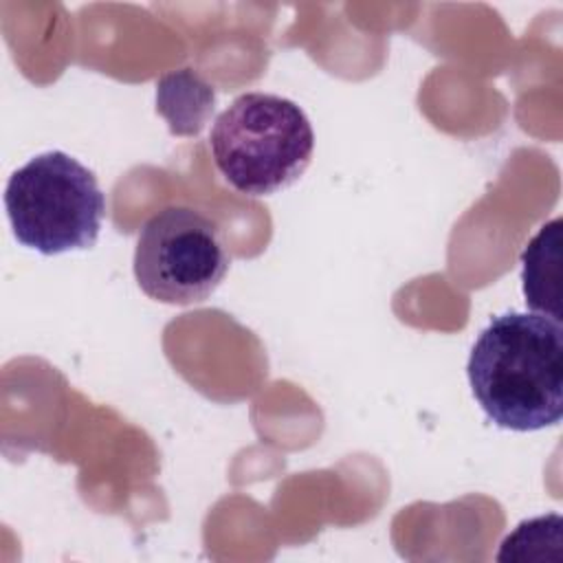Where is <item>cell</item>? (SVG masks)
I'll list each match as a JSON object with an SVG mask.
<instances>
[{
    "mask_svg": "<svg viewBox=\"0 0 563 563\" xmlns=\"http://www.w3.org/2000/svg\"><path fill=\"white\" fill-rule=\"evenodd\" d=\"M468 383L486 418L539 431L563 416V328L537 312L495 317L468 356Z\"/></svg>",
    "mask_w": 563,
    "mask_h": 563,
    "instance_id": "6da1fadb",
    "label": "cell"
},
{
    "mask_svg": "<svg viewBox=\"0 0 563 563\" xmlns=\"http://www.w3.org/2000/svg\"><path fill=\"white\" fill-rule=\"evenodd\" d=\"M209 147L224 180L235 191L257 198L290 187L306 172L314 132L295 101L271 92H244L216 117Z\"/></svg>",
    "mask_w": 563,
    "mask_h": 563,
    "instance_id": "7a4b0ae2",
    "label": "cell"
},
{
    "mask_svg": "<svg viewBox=\"0 0 563 563\" xmlns=\"http://www.w3.org/2000/svg\"><path fill=\"white\" fill-rule=\"evenodd\" d=\"M4 207L20 244L42 255H59L95 246L106 198L86 165L51 150L11 174Z\"/></svg>",
    "mask_w": 563,
    "mask_h": 563,
    "instance_id": "3957f363",
    "label": "cell"
},
{
    "mask_svg": "<svg viewBox=\"0 0 563 563\" xmlns=\"http://www.w3.org/2000/svg\"><path fill=\"white\" fill-rule=\"evenodd\" d=\"M231 255L218 224L198 209L172 205L145 220L134 249L139 288L163 303L209 299L224 279Z\"/></svg>",
    "mask_w": 563,
    "mask_h": 563,
    "instance_id": "277c9868",
    "label": "cell"
},
{
    "mask_svg": "<svg viewBox=\"0 0 563 563\" xmlns=\"http://www.w3.org/2000/svg\"><path fill=\"white\" fill-rule=\"evenodd\" d=\"M561 218L550 220L526 244L521 255V282L532 312L561 321Z\"/></svg>",
    "mask_w": 563,
    "mask_h": 563,
    "instance_id": "5b68a950",
    "label": "cell"
}]
</instances>
